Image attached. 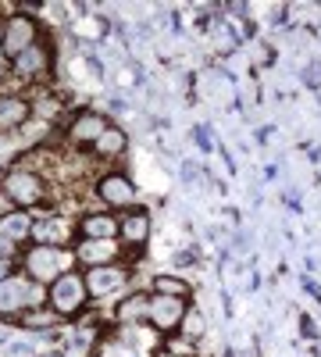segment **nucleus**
<instances>
[{
    "label": "nucleus",
    "mask_w": 321,
    "mask_h": 357,
    "mask_svg": "<svg viewBox=\"0 0 321 357\" xmlns=\"http://www.w3.org/2000/svg\"><path fill=\"white\" fill-rule=\"evenodd\" d=\"M29 47H36V25H33V18L15 15V18L4 25V36H0V50H4L11 61H15V57L25 54Z\"/></svg>",
    "instance_id": "obj_1"
},
{
    "label": "nucleus",
    "mask_w": 321,
    "mask_h": 357,
    "mask_svg": "<svg viewBox=\"0 0 321 357\" xmlns=\"http://www.w3.org/2000/svg\"><path fill=\"white\" fill-rule=\"evenodd\" d=\"M82 301H86V279H79V275H61L54 282V289H50V304L61 314L79 311Z\"/></svg>",
    "instance_id": "obj_2"
},
{
    "label": "nucleus",
    "mask_w": 321,
    "mask_h": 357,
    "mask_svg": "<svg viewBox=\"0 0 321 357\" xmlns=\"http://www.w3.org/2000/svg\"><path fill=\"white\" fill-rule=\"evenodd\" d=\"M40 301V289L29 286L22 279H4L0 282V311H18L25 304H36Z\"/></svg>",
    "instance_id": "obj_3"
},
{
    "label": "nucleus",
    "mask_w": 321,
    "mask_h": 357,
    "mask_svg": "<svg viewBox=\"0 0 321 357\" xmlns=\"http://www.w3.org/2000/svg\"><path fill=\"white\" fill-rule=\"evenodd\" d=\"M4 186H8V197L18 200L22 207H25V204H36V200L43 197V186H40V178H36L33 172H11Z\"/></svg>",
    "instance_id": "obj_4"
},
{
    "label": "nucleus",
    "mask_w": 321,
    "mask_h": 357,
    "mask_svg": "<svg viewBox=\"0 0 321 357\" xmlns=\"http://www.w3.org/2000/svg\"><path fill=\"white\" fill-rule=\"evenodd\" d=\"M65 268V254L57 247H40L29 254V272L36 279H57V272Z\"/></svg>",
    "instance_id": "obj_5"
},
{
    "label": "nucleus",
    "mask_w": 321,
    "mask_h": 357,
    "mask_svg": "<svg viewBox=\"0 0 321 357\" xmlns=\"http://www.w3.org/2000/svg\"><path fill=\"white\" fill-rule=\"evenodd\" d=\"M179 318H182V301L179 296H157V301H150V321H157L161 329L175 325Z\"/></svg>",
    "instance_id": "obj_6"
},
{
    "label": "nucleus",
    "mask_w": 321,
    "mask_h": 357,
    "mask_svg": "<svg viewBox=\"0 0 321 357\" xmlns=\"http://www.w3.org/2000/svg\"><path fill=\"white\" fill-rule=\"evenodd\" d=\"M107 129H111V126L104 122L100 114H79V118H75V126H72V136H75L79 143H90V139L97 143Z\"/></svg>",
    "instance_id": "obj_7"
},
{
    "label": "nucleus",
    "mask_w": 321,
    "mask_h": 357,
    "mask_svg": "<svg viewBox=\"0 0 321 357\" xmlns=\"http://www.w3.org/2000/svg\"><path fill=\"white\" fill-rule=\"evenodd\" d=\"M100 197L107 204H132L136 186L129 183V178H122V175H111V178H104V183H100Z\"/></svg>",
    "instance_id": "obj_8"
},
{
    "label": "nucleus",
    "mask_w": 321,
    "mask_h": 357,
    "mask_svg": "<svg viewBox=\"0 0 321 357\" xmlns=\"http://www.w3.org/2000/svg\"><path fill=\"white\" fill-rule=\"evenodd\" d=\"M125 282V275L118 272V268H93L90 279H86V289H93V293H111V289H118Z\"/></svg>",
    "instance_id": "obj_9"
},
{
    "label": "nucleus",
    "mask_w": 321,
    "mask_h": 357,
    "mask_svg": "<svg viewBox=\"0 0 321 357\" xmlns=\"http://www.w3.org/2000/svg\"><path fill=\"white\" fill-rule=\"evenodd\" d=\"M25 114H29L25 100H18V97H4V100H0V129H15V126H22V122H25Z\"/></svg>",
    "instance_id": "obj_10"
},
{
    "label": "nucleus",
    "mask_w": 321,
    "mask_h": 357,
    "mask_svg": "<svg viewBox=\"0 0 321 357\" xmlns=\"http://www.w3.org/2000/svg\"><path fill=\"white\" fill-rule=\"evenodd\" d=\"M43 65H47V50H43L40 43L15 57V72H22V75H33V72H40Z\"/></svg>",
    "instance_id": "obj_11"
},
{
    "label": "nucleus",
    "mask_w": 321,
    "mask_h": 357,
    "mask_svg": "<svg viewBox=\"0 0 321 357\" xmlns=\"http://www.w3.org/2000/svg\"><path fill=\"white\" fill-rule=\"evenodd\" d=\"M29 229H33V222H29V215H8V218H0V236H8L11 243L25 240Z\"/></svg>",
    "instance_id": "obj_12"
},
{
    "label": "nucleus",
    "mask_w": 321,
    "mask_h": 357,
    "mask_svg": "<svg viewBox=\"0 0 321 357\" xmlns=\"http://www.w3.org/2000/svg\"><path fill=\"white\" fill-rule=\"evenodd\" d=\"M114 229H118V225H114V218H107V215H90L82 222V232L90 236V240H107Z\"/></svg>",
    "instance_id": "obj_13"
},
{
    "label": "nucleus",
    "mask_w": 321,
    "mask_h": 357,
    "mask_svg": "<svg viewBox=\"0 0 321 357\" xmlns=\"http://www.w3.org/2000/svg\"><path fill=\"white\" fill-rule=\"evenodd\" d=\"M122 232H125V240H129V243H143V240H147V232H150L147 215L136 211L132 218H125V222H122Z\"/></svg>",
    "instance_id": "obj_14"
},
{
    "label": "nucleus",
    "mask_w": 321,
    "mask_h": 357,
    "mask_svg": "<svg viewBox=\"0 0 321 357\" xmlns=\"http://www.w3.org/2000/svg\"><path fill=\"white\" fill-rule=\"evenodd\" d=\"M79 257H82V261H107V257H114V243H107V240H90V243L79 247Z\"/></svg>",
    "instance_id": "obj_15"
},
{
    "label": "nucleus",
    "mask_w": 321,
    "mask_h": 357,
    "mask_svg": "<svg viewBox=\"0 0 321 357\" xmlns=\"http://www.w3.org/2000/svg\"><path fill=\"white\" fill-rule=\"evenodd\" d=\"M122 146H125V132H122V129H107V132H104V136L97 139V151H100L104 158H111V154H118Z\"/></svg>",
    "instance_id": "obj_16"
},
{
    "label": "nucleus",
    "mask_w": 321,
    "mask_h": 357,
    "mask_svg": "<svg viewBox=\"0 0 321 357\" xmlns=\"http://www.w3.org/2000/svg\"><path fill=\"white\" fill-rule=\"evenodd\" d=\"M154 286H157V293H175V296H186L189 293V286L179 282V279H157Z\"/></svg>",
    "instance_id": "obj_17"
},
{
    "label": "nucleus",
    "mask_w": 321,
    "mask_h": 357,
    "mask_svg": "<svg viewBox=\"0 0 321 357\" xmlns=\"http://www.w3.org/2000/svg\"><path fill=\"white\" fill-rule=\"evenodd\" d=\"M182 325H186V336H203V318H200V311L182 314Z\"/></svg>",
    "instance_id": "obj_18"
},
{
    "label": "nucleus",
    "mask_w": 321,
    "mask_h": 357,
    "mask_svg": "<svg viewBox=\"0 0 321 357\" xmlns=\"http://www.w3.org/2000/svg\"><path fill=\"white\" fill-rule=\"evenodd\" d=\"M8 272H11V261H8V257H0V282H4V279H11Z\"/></svg>",
    "instance_id": "obj_19"
},
{
    "label": "nucleus",
    "mask_w": 321,
    "mask_h": 357,
    "mask_svg": "<svg viewBox=\"0 0 321 357\" xmlns=\"http://www.w3.org/2000/svg\"><path fill=\"white\" fill-rule=\"evenodd\" d=\"M50 357H61V354H50Z\"/></svg>",
    "instance_id": "obj_20"
}]
</instances>
